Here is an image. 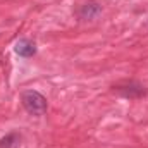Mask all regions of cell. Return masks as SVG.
Masks as SVG:
<instances>
[{
  "instance_id": "6da1fadb",
  "label": "cell",
  "mask_w": 148,
  "mask_h": 148,
  "mask_svg": "<svg viewBox=\"0 0 148 148\" xmlns=\"http://www.w3.org/2000/svg\"><path fill=\"white\" fill-rule=\"evenodd\" d=\"M21 103H23L24 110L28 112V114L36 115V117L43 115L47 112V107H48L47 98L40 91H36V90H26V91H23L21 93Z\"/></svg>"
},
{
  "instance_id": "7a4b0ae2",
  "label": "cell",
  "mask_w": 148,
  "mask_h": 148,
  "mask_svg": "<svg viewBox=\"0 0 148 148\" xmlns=\"http://www.w3.org/2000/svg\"><path fill=\"white\" fill-rule=\"evenodd\" d=\"M103 9L98 2H86L77 9V17L81 21H95L102 16Z\"/></svg>"
},
{
  "instance_id": "3957f363",
  "label": "cell",
  "mask_w": 148,
  "mask_h": 148,
  "mask_svg": "<svg viewBox=\"0 0 148 148\" xmlns=\"http://www.w3.org/2000/svg\"><path fill=\"white\" fill-rule=\"evenodd\" d=\"M115 90H117L122 97H126V98H140V97H143V95L147 93V90H145L141 84L134 83V81H129V83H126L124 86L119 84V86H115Z\"/></svg>"
},
{
  "instance_id": "277c9868",
  "label": "cell",
  "mask_w": 148,
  "mask_h": 148,
  "mask_svg": "<svg viewBox=\"0 0 148 148\" xmlns=\"http://www.w3.org/2000/svg\"><path fill=\"white\" fill-rule=\"evenodd\" d=\"M14 50H16V53H17L19 57L29 59V57L36 55V43H35L33 40H29V38H21V40L16 43Z\"/></svg>"
},
{
  "instance_id": "5b68a950",
  "label": "cell",
  "mask_w": 148,
  "mask_h": 148,
  "mask_svg": "<svg viewBox=\"0 0 148 148\" xmlns=\"http://www.w3.org/2000/svg\"><path fill=\"white\" fill-rule=\"evenodd\" d=\"M17 140H19V136L17 134H9V136H5V138H2L0 140V148H10L14 147L16 143H17Z\"/></svg>"
}]
</instances>
